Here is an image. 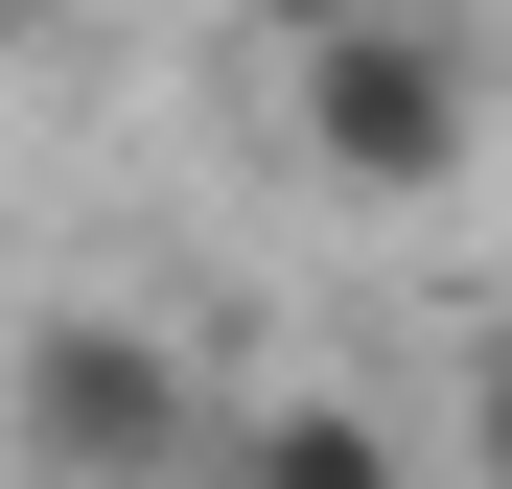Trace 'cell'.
I'll use <instances>...</instances> for the list:
<instances>
[{
    "instance_id": "cell-1",
    "label": "cell",
    "mask_w": 512,
    "mask_h": 489,
    "mask_svg": "<svg viewBox=\"0 0 512 489\" xmlns=\"http://www.w3.org/2000/svg\"><path fill=\"white\" fill-rule=\"evenodd\" d=\"M233 443V396L187 373V326H140V303H47L24 350H0V466L24 489H210Z\"/></svg>"
},
{
    "instance_id": "cell-2",
    "label": "cell",
    "mask_w": 512,
    "mask_h": 489,
    "mask_svg": "<svg viewBox=\"0 0 512 489\" xmlns=\"http://www.w3.org/2000/svg\"><path fill=\"white\" fill-rule=\"evenodd\" d=\"M280 117L350 210H419L489 163V47L466 24H280Z\"/></svg>"
},
{
    "instance_id": "cell-3",
    "label": "cell",
    "mask_w": 512,
    "mask_h": 489,
    "mask_svg": "<svg viewBox=\"0 0 512 489\" xmlns=\"http://www.w3.org/2000/svg\"><path fill=\"white\" fill-rule=\"evenodd\" d=\"M210 489H419V443L373 420V396H256V420L210 443Z\"/></svg>"
},
{
    "instance_id": "cell-4",
    "label": "cell",
    "mask_w": 512,
    "mask_h": 489,
    "mask_svg": "<svg viewBox=\"0 0 512 489\" xmlns=\"http://www.w3.org/2000/svg\"><path fill=\"white\" fill-rule=\"evenodd\" d=\"M466 466L512 489V326H489V350H466Z\"/></svg>"
}]
</instances>
